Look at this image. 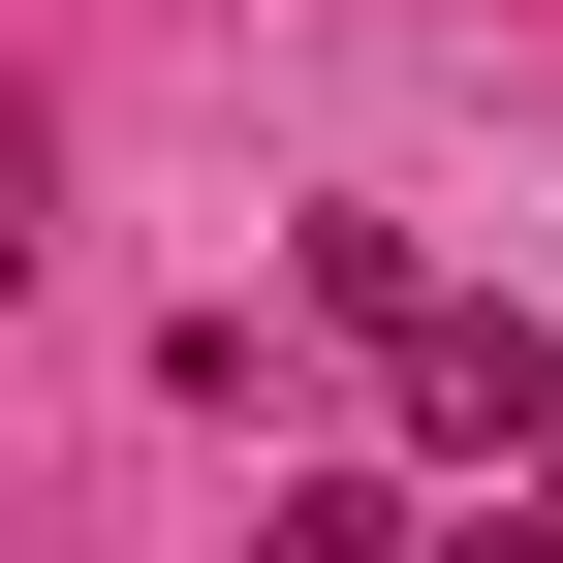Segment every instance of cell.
Segmentation results:
<instances>
[{
  "label": "cell",
  "instance_id": "7a4b0ae2",
  "mask_svg": "<svg viewBox=\"0 0 563 563\" xmlns=\"http://www.w3.org/2000/svg\"><path fill=\"white\" fill-rule=\"evenodd\" d=\"M251 563H439V532H407V470H282V501H251Z\"/></svg>",
  "mask_w": 563,
  "mask_h": 563
},
{
  "label": "cell",
  "instance_id": "6da1fadb",
  "mask_svg": "<svg viewBox=\"0 0 563 563\" xmlns=\"http://www.w3.org/2000/svg\"><path fill=\"white\" fill-rule=\"evenodd\" d=\"M376 376H407V470H470V501H563V344L501 313V282H439Z\"/></svg>",
  "mask_w": 563,
  "mask_h": 563
},
{
  "label": "cell",
  "instance_id": "3957f363",
  "mask_svg": "<svg viewBox=\"0 0 563 563\" xmlns=\"http://www.w3.org/2000/svg\"><path fill=\"white\" fill-rule=\"evenodd\" d=\"M439 563H563V501H470V532H439Z\"/></svg>",
  "mask_w": 563,
  "mask_h": 563
}]
</instances>
